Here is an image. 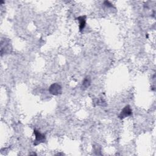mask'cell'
Here are the masks:
<instances>
[{"mask_svg":"<svg viewBox=\"0 0 156 156\" xmlns=\"http://www.w3.org/2000/svg\"><path fill=\"white\" fill-rule=\"evenodd\" d=\"M49 91L51 95L57 96L62 93V88L60 84L58 83H54L50 87Z\"/></svg>","mask_w":156,"mask_h":156,"instance_id":"1","label":"cell"},{"mask_svg":"<svg viewBox=\"0 0 156 156\" xmlns=\"http://www.w3.org/2000/svg\"><path fill=\"white\" fill-rule=\"evenodd\" d=\"M34 133L35 136V139L34 141V145H38L41 143H43L46 140V137L43 134H42L40 131L34 129Z\"/></svg>","mask_w":156,"mask_h":156,"instance_id":"2","label":"cell"},{"mask_svg":"<svg viewBox=\"0 0 156 156\" xmlns=\"http://www.w3.org/2000/svg\"><path fill=\"white\" fill-rule=\"evenodd\" d=\"M132 114V111L131 109V107L130 106L127 105L123 109L122 111H121L120 115H119L118 117L120 119H124L127 116H129Z\"/></svg>","mask_w":156,"mask_h":156,"instance_id":"3","label":"cell"},{"mask_svg":"<svg viewBox=\"0 0 156 156\" xmlns=\"http://www.w3.org/2000/svg\"><path fill=\"white\" fill-rule=\"evenodd\" d=\"M10 43H9V40H6L4 39V40H1V55H3L4 53H7V52H9L10 51Z\"/></svg>","mask_w":156,"mask_h":156,"instance_id":"4","label":"cell"},{"mask_svg":"<svg viewBox=\"0 0 156 156\" xmlns=\"http://www.w3.org/2000/svg\"><path fill=\"white\" fill-rule=\"evenodd\" d=\"M76 20L79 22V29L82 32L86 24V16H80L76 18Z\"/></svg>","mask_w":156,"mask_h":156,"instance_id":"5","label":"cell"},{"mask_svg":"<svg viewBox=\"0 0 156 156\" xmlns=\"http://www.w3.org/2000/svg\"><path fill=\"white\" fill-rule=\"evenodd\" d=\"M91 84V78L90 76H86L84 81H82V88L83 90L87 89Z\"/></svg>","mask_w":156,"mask_h":156,"instance_id":"6","label":"cell"},{"mask_svg":"<svg viewBox=\"0 0 156 156\" xmlns=\"http://www.w3.org/2000/svg\"><path fill=\"white\" fill-rule=\"evenodd\" d=\"M104 5H106L107 7H113V5L111 3V2H109V1H104Z\"/></svg>","mask_w":156,"mask_h":156,"instance_id":"7","label":"cell"},{"mask_svg":"<svg viewBox=\"0 0 156 156\" xmlns=\"http://www.w3.org/2000/svg\"><path fill=\"white\" fill-rule=\"evenodd\" d=\"M63 154H62H62H61V153H58V154H57L56 155H63Z\"/></svg>","mask_w":156,"mask_h":156,"instance_id":"8","label":"cell"}]
</instances>
